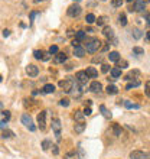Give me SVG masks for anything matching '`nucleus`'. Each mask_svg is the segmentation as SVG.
<instances>
[{"label":"nucleus","instance_id":"f257e3e1","mask_svg":"<svg viewBox=\"0 0 150 159\" xmlns=\"http://www.w3.org/2000/svg\"><path fill=\"white\" fill-rule=\"evenodd\" d=\"M85 49L88 51V52H97L98 49H101V41L98 38H95V36H92V38H85Z\"/></svg>","mask_w":150,"mask_h":159},{"label":"nucleus","instance_id":"f03ea898","mask_svg":"<svg viewBox=\"0 0 150 159\" xmlns=\"http://www.w3.org/2000/svg\"><path fill=\"white\" fill-rule=\"evenodd\" d=\"M22 123L30 130V132H35L36 130V126L33 125V120H32V117H30V114H27V113H25V114H22Z\"/></svg>","mask_w":150,"mask_h":159},{"label":"nucleus","instance_id":"7ed1b4c3","mask_svg":"<svg viewBox=\"0 0 150 159\" xmlns=\"http://www.w3.org/2000/svg\"><path fill=\"white\" fill-rule=\"evenodd\" d=\"M59 87L64 90L65 93H71L72 87H74V81L71 78H67V80H61L59 81Z\"/></svg>","mask_w":150,"mask_h":159},{"label":"nucleus","instance_id":"20e7f679","mask_svg":"<svg viewBox=\"0 0 150 159\" xmlns=\"http://www.w3.org/2000/svg\"><path fill=\"white\" fill-rule=\"evenodd\" d=\"M130 159H150V152L133 151L130 153Z\"/></svg>","mask_w":150,"mask_h":159},{"label":"nucleus","instance_id":"39448f33","mask_svg":"<svg viewBox=\"0 0 150 159\" xmlns=\"http://www.w3.org/2000/svg\"><path fill=\"white\" fill-rule=\"evenodd\" d=\"M52 130H53V133H55V136H56V139L59 142L61 140V122H59V119L52 120Z\"/></svg>","mask_w":150,"mask_h":159},{"label":"nucleus","instance_id":"423d86ee","mask_svg":"<svg viewBox=\"0 0 150 159\" xmlns=\"http://www.w3.org/2000/svg\"><path fill=\"white\" fill-rule=\"evenodd\" d=\"M81 6L79 4H71L69 7H68V15L71 17H76V16H79V13H81Z\"/></svg>","mask_w":150,"mask_h":159},{"label":"nucleus","instance_id":"0eeeda50","mask_svg":"<svg viewBox=\"0 0 150 159\" xmlns=\"http://www.w3.org/2000/svg\"><path fill=\"white\" fill-rule=\"evenodd\" d=\"M144 7H146V3H144L143 0H136L133 7H130L128 10H130V12H143Z\"/></svg>","mask_w":150,"mask_h":159},{"label":"nucleus","instance_id":"6e6552de","mask_svg":"<svg viewBox=\"0 0 150 159\" xmlns=\"http://www.w3.org/2000/svg\"><path fill=\"white\" fill-rule=\"evenodd\" d=\"M46 113H48V111H41V113L38 114V125L41 127V130H43V129L46 127Z\"/></svg>","mask_w":150,"mask_h":159},{"label":"nucleus","instance_id":"1a4fd4ad","mask_svg":"<svg viewBox=\"0 0 150 159\" xmlns=\"http://www.w3.org/2000/svg\"><path fill=\"white\" fill-rule=\"evenodd\" d=\"M26 72H27V75L29 77H36L39 74V68L33 65V64H29L27 67H26Z\"/></svg>","mask_w":150,"mask_h":159},{"label":"nucleus","instance_id":"9d476101","mask_svg":"<svg viewBox=\"0 0 150 159\" xmlns=\"http://www.w3.org/2000/svg\"><path fill=\"white\" fill-rule=\"evenodd\" d=\"M88 78H90V77L87 75L85 71H78V72H76V81H78L79 84H82V85L84 84H87Z\"/></svg>","mask_w":150,"mask_h":159},{"label":"nucleus","instance_id":"9b49d317","mask_svg":"<svg viewBox=\"0 0 150 159\" xmlns=\"http://www.w3.org/2000/svg\"><path fill=\"white\" fill-rule=\"evenodd\" d=\"M90 90H91L92 93H101V90H102V85H101L100 81H92L91 85H90Z\"/></svg>","mask_w":150,"mask_h":159},{"label":"nucleus","instance_id":"f8f14e48","mask_svg":"<svg viewBox=\"0 0 150 159\" xmlns=\"http://www.w3.org/2000/svg\"><path fill=\"white\" fill-rule=\"evenodd\" d=\"M74 55L75 57H78V58H82L84 55H85V49H84L81 45H79V46H75L74 48Z\"/></svg>","mask_w":150,"mask_h":159},{"label":"nucleus","instance_id":"ddd939ff","mask_svg":"<svg viewBox=\"0 0 150 159\" xmlns=\"http://www.w3.org/2000/svg\"><path fill=\"white\" fill-rule=\"evenodd\" d=\"M85 72H87V75L90 77V78H97V77H98V71L94 67H88Z\"/></svg>","mask_w":150,"mask_h":159},{"label":"nucleus","instance_id":"4468645a","mask_svg":"<svg viewBox=\"0 0 150 159\" xmlns=\"http://www.w3.org/2000/svg\"><path fill=\"white\" fill-rule=\"evenodd\" d=\"M102 34H104V36H105V38L108 39V41L114 38V32H113V29H111V28H108V26H105V28H104Z\"/></svg>","mask_w":150,"mask_h":159},{"label":"nucleus","instance_id":"2eb2a0df","mask_svg":"<svg viewBox=\"0 0 150 159\" xmlns=\"http://www.w3.org/2000/svg\"><path fill=\"white\" fill-rule=\"evenodd\" d=\"M110 74H111V78H113V80L120 78V77H121V69H120V68H113V69H110Z\"/></svg>","mask_w":150,"mask_h":159},{"label":"nucleus","instance_id":"dca6fc26","mask_svg":"<svg viewBox=\"0 0 150 159\" xmlns=\"http://www.w3.org/2000/svg\"><path fill=\"white\" fill-rule=\"evenodd\" d=\"M105 91H107V94H108V96H116L117 93H118V88H117L114 84H111V85H108V87L105 88Z\"/></svg>","mask_w":150,"mask_h":159},{"label":"nucleus","instance_id":"f3484780","mask_svg":"<svg viewBox=\"0 0 150 159\" xmlns=\"http://www.w3.org/2000/svg\"><path fill=\"white\" fill-rule=\"evenodd\" d=\"M65 61H67V55L62 54V52H58L56 57H55V62H56V64H62V62H65Z\"/></svg>","mask_w":150,"mask_h":159},{"label":"nucleus","instance_id":"a211bd4d","mask_svg":"<svg viewBox=\"0 0 150 159\" xmlns=\"http://www.w3.org/2000/svg\"><path fill=\"white\" fill-rule=\"evenodd\" d=\"M108 58H110V61H113V62H118V61H120V54H118L117 51H113V52L108 54Z\"/></svg>","mask_w":150,"mask_h":159},{"label":"nucleus","instance_id":"6ab92c4d","mask_svg":"<svg viewBox=\"0 0 150 159\" xmlns=\"http://www.w3.org/2000/svg\"><path fill=\"white\" fill-rule=\"evenodd\" d=\"M42 90H43L45 94H50V93L55 91V85H53V84H45Z\"/></svg>","mask_w":150,"mask_h":159},{"label":"nucleus","instance_id":"aec40b11","mask_svg":"<svg viewBox=\"0 0 150 159\" xmlns=\"http://www.w3.org/2000/svg\"><path fill=\"white\" fill-rule=\"evenodd\" d=\"M1 137H3V139H12V137H15V133H13L12 130H9V129H4V130L1 132Z\"/></svg>","mask_w":150,"mask_h":159},{"label":"nucleus","instance_id":"412c9836","mask_svg":"<svg viewBox=\"0 0 150 159\" xmlns=\"http://www.w3.org/2000/svg\"><path fill=\"white\" fill-rule=\"evenodd\" d=\"M123 104H124L125 109H139V107H140L139 104H136V103H131L130 100H125Z\"/></svg>","mask_w":150,"mask_h":159},{"label":"nucleus","instance_id":"4be33fe9","mask_svg":"<svg viewBox=\"0 0 150 159\" xmlns=\"http://www.w3.org/2000/svg\"><path fill=\"white\" fill-rule=\"evenodd\" d=\"M95 20H97V17H95V15H92V13H88V15H87V17H85V22H87L88 25L94 23Z\"/></svg>","mask_w":150,"mask_h":159},{"label":"nucleus","instance_id":"5701e85b","mask_svg":"<svg viewBox=\"0 0 150 159\" xmlns=\"http://www.w3.org/2000/svg\"><path fill=\"white\" fill-rule=\"evenodd\" d=\"M84 129H85V125H84L82 122H81V123H78V125H75V127H74L75 133H82Z\"/></svg>","mask_w":150,"mask_h":159},{"label":"nucleus","instance_id":"b1692460","mask_svg":"<svg viewBox=\"0 0 150 159\" xmlns=\"http://www.w3.org/2000/svg\"><path fill=\"white\" fill-rule=\"evenodd\" d=\"M71 93H72V94H74L75 97H79V96H81V88H79V87H78V85H76V84H74V87H72V90H71Z\"/></svg>","mask_w":150,"mask_h":159},{"label":"nucleus","instance_id":"393cba45","mask_svg":"<svg viewBox=\"0 0 150 159\" xmlns=\"http://www.w3.org/2000/svg\"><path fill=\"white\" fill-rule=\"evenodd\" d=\"M100 110L102 111V116H104L105 119H111V113L107 110V107H105V106H100Z\"/></svg>","mask_w":150,"mask_h":159},{"label":"nucleus","instance_id":"a878e982","mask_svg":"<svg viewBox=\"0 0 150 159\" xmlns=\"http://www.w3.org/2000/svg\"><path fill=\"white\" fill-rule=\"evenodd\" d=\"M137 75H139V71H137V69H134V71H130V72L124 77V80H133L134 77H137Z\"/></svg>","mask_w":150,"mask_h":159},{"label":"nucleus","instance_id":"bb28decb","mask_svg":"<svg viewBox=\"0 0 150 159\" xmlns=\"http://www.w3.org/2000/svg\"><path fill=\"white\" fill-rule=\"evenodd\" d=\"M113 132H114V134H116V136H121V132H123V130H121V127H120V125H113Z\"/></svg>","mask_w":150,"mask_h":159},{"label":"nucleus","instance_id":"cd10ccee","mask_svg":"<svg viewBox=\"0 0 150 159\" xmlns=\"http://www.w3.org/2000/svg\"><path fill=\"white\" fill-rule=\"evenodd\" d=\"M131 32H133L134 39H140V38H142V35H143V34H142V31H140V29H137V28H134Z\"/></svg>","mask_w":150,"mask_h":159},{"label":"nucleus","instance_id":"c85d7f7f","mask_svg":"<svg viewBox=\"0 0 150 159\" xmlns=\"http://www.w3.org/2000/svg\"><path fill=\"white\" fill-rule=\"evenodd\" d=\"M118 22H120V25H121V26H125V25H127V17H125L124 13H121V15L118 16Z\"/></svg>","mask_w":150,"mask_h":159},{"label":"nucleus","instance_id":"c756f323","mask_svg":"<svg viewBox=\"0 0 150 159\" xmlns=\"http://www.w3.org/2000/svg\"><path fill=\"white\" fill-rule=\"evenodd\" d=\"M139 85H140V81H139V80H136L134 83L127 84V85H125V90H131V88H134V87H139Z\"/></svg>","mask_w":150,"mask_h":159},{"label":"nucleus","instance_id":"7c9ffc66","mask_svg":"<svg viewBox=\"0 0 150 159\" xmlns=\"http://www.w3.org/2000/svg\"><path fill=\"white\" fill-rule=\"evenodd\" d=\"M133 54L134 55H144V49L140 46H134L133 48Z\"/></svg>","mask_w":150,"mask_h":159},{"label":"nucleus","instance_id":"2f4dec72","mask_svg":"<svg viewBox=\"0 0 150 159\" xmlns=\"http://www.w3.org/2000/svg\"><path fill=\"white\" fill-rule=\"evenodd\" d=\"M43 54H45L43 51L36 49V51H35V52H33V57H35V58H36V59H42V58H43Z\"/></svg>","mask_w":150,"mask_h":159},{"label":"nucleus","instance_id":"473e14b6","mask_svg":"<svg viewBox=\"0 0 150 159\" xmlns=\"http://www.w3.org/2000/svg\"><path fill=\"white\" fill-rule=\"evenodd\" d=\"M74 119L81 122V120L84 119V113H82V111H75V113H74Z\"/></svg>","mask_w":150,"mask_h":159},{"label":"nucleus","instance_id":"72a5a7b5","mask_svg":"<svg viewBox=\"0 0 150 159\" xmlns=\"http://www.w3.org/2000/svg\"><path fill=\"white\" fill-rule=\"evenodd\" d=\"M50 146H52V145H50L49 140H43V142H42V148H43V151H48Z\"/></svg>","mask_w":150,"mask_h":159},{"label":"nucleus","instance_id":"f704fd0d","mask_svg":"<svg viewBox=\"0 0 150 159\" xmlns=\"http://www.w3.org/2000/svg\"><path fill=\"white\" fill-rule=\"evenodd\" d=\"M105 20H107V17H105V16H101V17H98L95 22L98 23V26H102L104 23H105Z\"/></svg>","mask_w":150,"mask_h":159},{"label":"nucleus","instance_id":"c9c22d12","mask_svg":"<svg viewBox=\"0 0 150 159\" xmlns=\"http://www.w3.org/2000/svg\"><path fill=\"white\" fill-rule=\"evenodd\" d=\"M75 36H76V39H78V41H81V39H84V38H85V32H84V31H78Z\"/></svg>","mask_w":150,"mask_h":159},{"label":"nucleus","instance_id":"e433bc0d","mask_svg":"<svg viewBox=\"0 0 150 159\" xmlns=\"http://www.w3.org/2000/svg\"><path fill=\"white\" fill-rule=\"evenodd\" d=\"M144 93H146L147 97H150V81H147V83L144 84Z\"/></svg>","mask_w":150,"mask_h":159},{"label":"nucleus","instance_id":"4c0bfd02","mask_svg":"<svg viewBox=\"0 0 150 159\" xmlns=\"http://www.w3.org/2000/svg\"><path fill=\"white\" fill-rule=\"evenodd\" d=\"M111 4H113L114 7H120V6L123 4V0H111Z\"/></svg>","mask_w":150,"mask_h":159},{"label":"nucleus","instance_id":"58836bf2","mask_svg":"<svg viewBox=\"0 0 150 159\" xmlns=\"http://www.w3.org/2000/svg\"><path fill=\"white\" fill-rule=\"evenodd\" d=\"M59 106H62V107H68V106H69V100H68V99H62V100L59 101Z\"/></svg>","mask_w":150,"mask_h":159},{"label":"nucleus","instance_id":"ea45409f","mask_svg":"<svg viewBox=\"0 0 150 159\" xmlns=\"http://www.w3.org/2000/svg\"><path fill=\"white\" fill-rule=\"evenodd\" d=\"M1 114H3V119H4V122H9V119H10V111L4 110V111H1Z\"/></svg>","mask_w":150,"mask_h":159},{"label":"nucleus","instance_id":"a19ab883","mask_svg":"<svg viewBox=\"0 0 150 159\" xmlns=\"http://www.w3.org/2000/svg\"><path fill=\"white\" fill-rule=\"evenodd\" d=\"M49 54L52 55V54H58V46L56 45H52L49 48Z\"/></svg>","mask_w":150,"mask_h":159},{"label":"nucleus","instance_id":"79ce46f5","mask_svg":"<svg viewBox=\"0 0 150 159\" xmlns=\"http://www.w3.org/2000/svg\"><path fill=\"white\" fill-rule=\"evenodd\" d=\"M101 71H102L104 74H105V72H108V71H110V65H107V64H102V65H101Z\"/></svg>","mask_w":150,"mask_h":159},{"label":"nucleus","instance_id":"37998d69","mask_svg":"<svg viewBox=\"0 0 150 159\" xmlns=\"http://www.w3.org/2000/svg\"><path fill=\"white\" fill-rule=\"evenodd\" d=\"M0 129H7V122H4V120H0Z\"/></svg>","mask_w":150,"mask_h":159},{"label":"nucleus","instance_id":"c03bdc74","mask_svg":"<svg viewBox=\"0 0 150 159\" xmlns=\"http://www.w3.org/2000/svg\"><path fill=\"white\" fill-rule=\"evenodd\" d=\"M125 67H127V62H125V61H118V67L117 68L121 69V68H125Z\"/></svg>","mask_w":150,"mask_h":159},{"label":"nucleus","instance_id":"a18cd8bd","mask_svg":"<svg viewBox=\"0 0 150 159\" xmlns=\"http://www.w3.org/2000/svg\"><path fill=\"white\" fill-rule=\"evenodd\" d=\"M91 113H92L91 107H87V109L84 110V116H91Z\"/></svg>","mask_w":150,"mask_h":159},{"label":"nucleus","instance_id":"49530a36","mask_svg":"<svg viewBox=\"0 0 150 159\" xmlns=\"http://www.w3.org/2000/svg\"><path fill=\"white\" fill-rule=\"evenodd\" d=\"M50 59V54L49 52H45L43 54V58H42V61H49Z\"/></svg>","mask_w":150,"mask_h":159},{"label":"nucleus","instance_id":"de8ad7c7","mask_svg":"<svg viewBox=\"0 0 150 159\" xmlns=\"http://www.w3.org/2000/svg\"><path fill=\"white\" fill-rule=\"evenodd\" d=\"M50 148H52V151H53V153H55V155H58V146H56V145H52V146H50Z\"/></svg>","mask_w":150,"mask_h":159},{"label":"nucleus","instance_id":"09e8293b","mask_svg":"<svg viewBox=\"0 0 150 159\" xmlns=\"http://www.w3.org/2000/svg\"><path fill=\"white\" fill-rule=\"evenodd\" d=\"M9 35H10V31H9V29H4V31H3V36H4V38H7Z\"/></svg>","mask_w":150,"mask_h":159},{"label":"nucleus","instance_id":"8fccbe9b","mask_svg":"<svg viewBox=\"0 0 150 159\" xmlns=\"http://www.w3.org/2000/svg\"><path fill=\"white\" fill-rule=\"evenodd\" d=\"M101 61H102L101 57H95V58H92V62H101Z\"/></svg>","mask_w":150,"mask_h":159},{"label":"nucleus","instance_id":"3c124183","mask_svg":"<svg viewBox=\"0 0 150 159\" xmlns=\"http://www.w3.org/2000/svg\"><path fill=\"white\" fill-rule=\"evenodd\" d=\"M72 45H74V48L75 46H79V41H78V39H74V41H72Z\"/></svg>","mask_w":150,"mask_h":159},{"label":"nucleus","instance_id":"603ef678","mask_svg":"<svg viewBox=\"0 0 150 159\" xmlns=\"http://www.w3.org/2000/svg\"><path fill=\"white\" fill-rule=\"evenodd\" d=\"M36 15H38V13H36V12H32V13H30V23H32V22H33V17L36 16Z\"/></svg>","mask_w":150,"mask_h":159},{"label":"nucleus","instance_id":"864d4df0","mask_svg":"<svg viewBox=\"0 0 150 159\" xmlns=\"http://www.w3.org/2000/svg\"><path fill=\"white\" fill-rule=\"evenodd\" d=\"M146 42H149V43H150V31L146 34Z\"/></svg>","mask_w":150,"mask_h":159},{"label":"nucleus","instance_id":"5fc2aeb1","mask_svg":"<svg viewBox=\"0 0 150 159\" xmlns=\"http://www.w3.org/2000/svg\"><path fill=\"white\" fill-rule=\"evenodd\" d=\"M146 19H147V25L150 26V13H149V15H147V16H146Z\"/></svg>","mask_w":150,"mask_h":159},{"label":"nucleus","instance_id":"6e6d98bb","mask_svg":"<svg viewBox=\"0 0 150 159\" xmlns=\"http://www.w3.org/2000/svg\"><path fill=\"white\" fill-rule=\"evenodd\" d=\"M108 46H110V43H107L105 46H102V51H107V49H108Z\"/></svg>","mask_w":150,"mask_h":159},{"label":"nucleus","instance_id":"4d7b16f0","mask_svg":"<svg viewBox=\"0 0 150 159\" xmlns=\"http://www.w3.org/2000/svg\"><path fill=\"white\" fill-rule=\"evenodd\" d=\"M39 1H43V0H35V3H39Z\"/></svg>","mask_w":150,"mask_h":159},{"label":"nucleus","instance_id":"13d9d810","mask_svg":"<svg viewBox=\"0 0 150 159\" xmlns=\"http://www.w3.org/2000/svg\"><path fill=\"white\" fill-rule=\"evenodd\" d=\"M125 1H128V3H131V1H133V0H125Z\"/></svg>","mask_w":150,"mask_h":159},{"label":"nucleus","instance_id":"bf43d9fd","mask_svg":"<svg viewBox=\"0 0 150 159\" xmlns=\"http://www.w3.org/2000/svg\"><path fill=\"white\" fill-rule=\"evenodd\" d=\"M1 107H3V104H1V103H0V110H1Z\"/></svg>","mask_w":150,"mask_h":159},{"label":"nucleus","instance_id":"052dcab7","mask_svg":"<svg viewBox=\"0 0 150 159\" xmlns=\"http://www.w3.org/2000/svg\"><path fill=\"white\" fill-rule=\"evenodd\" d=\"M74 1H81V0H74Z\"/></svg>","mask_w":150,"mask_h":159},{"label":"nucleus","instance_id":"680f3d73","mask_svg":"<svg viewBox=\"0 0 150 159\" xmlns=\"http://www.w3.org/2000/svg\"><path fill=\"white\" fill-rule=\"evenodd\" d=\"M0 83H1V75H0Z\"/></svg>","mask_w":150,"mask_h":159}]
</instances>
